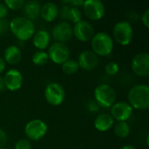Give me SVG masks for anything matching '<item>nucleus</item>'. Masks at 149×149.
<instances>
[{
  "label": "nucleus",
  "instance_id": "nucleus-1",
  "mask_svg": "<svg viewBox=\"0 0 149 149\" xmlns=\"http://www.w3.org/2000/svg\"><path fill=\"white\" fill-rule=\"evenodd\" d=\"M10 31L16 38L20 41L31 39L35 31V24L24 17H17L10 22Z\"/></svg>",
  "mask_w": 149,
  "mask_h": 149
},
{
  "label": "nucleus",
  "instance_id": "nucleus-2",
  "mask_svg": "<svg viewBox=\"0 0 149 149\" xmlns=\"http://www.w3.org/2000/svg\"><path fill=\"white\" fill-rule=\"evenodd\" d=\"M128 104L136 110H146L149 107V86L145 84L134 86L127 94Z\"/></svg>",
  "mask_w": 149,
  "mask_h": 149
},
{
  "label": "nucleus",
  "instance_id": "nucleus-3",
  "mask_svg": "<svg viewBox=\"0 0 149 149\" xmlns=\"http://www.w3.org/2000/svg\"><path fill=\"white\" fill-rule=\"evenodd\" d=\"M91 46L97 56H109L113 50V39L106 32H98L93 37Z\"/></svg>",
  "mask_w": 149,
  "mask_h": 149
},
{
  "label": "nucleus",
  "instance_id": "nucleus-4",
  "mask_svg": "<svg viewBox=\"0 0 149 149\" xmlns=\"http://www.w3.org/2000/svg\"><path fill=\"white\" fill-rule=\"evenodd\" d=\"M95 102L99 107L103 108H110L116 101L115 90L107 84L99 85L94 90Z\"/></svg>",
  "mask_w": 149,
  "mask_h": 149
},
{
  "label": "nucleus",
  "instance_id": "nucleus-5",
  "mask_svg": "<svg viewBox=\"0 0 149 149\" xmlns=\"http://www.w3.org/2000/svg\"><path fill=\"white\" fill-rule=\"evenodd\" d=\"M114 40L120 45H128L134 38V29L130 23L127 21L118 22L113 30Z\"/></svg>",
  "mask_w": 149,
  "mask_h": 149
},
{
  "label": "nucleus",
  "instance_id": "nucleus-6",
  "mask_svg": "<svg viewBox=\"0 0 149 149\" xmlns=\"http://www.w3.org/2000/svg\"><path fill=\"white\" fill-rule=\"evenodd\" d=\"M45 98L50 105L53 107L60 106L65 99V89L60 84L52 82L45 89Z\"/></svg>",
  "mask_w": 149,
  "mask_h": 149
},
{
  "label": "nucleus",
  "instance_id": "nucleus-7",
  "mask_svg": "<svg viewBox=\"0 0 149 149\" xmlns=\"http://www.w3.org/2000/svg\"><path fill=\"white\" fill-rule=\"evenodd\" d=\"M47 125L45 121L35 119L30 120L24 127V133L27 139L33 141H40L47 133Z\"/></svg>",
  "mask_w": 149,
  "mask_h": 149
},
{
  "label": "nucleus",
  "instance_id": "nucleus-8",
  "mask_svg": "<svg viewBox=\"0 0 149 149\" xmlns=\"http://www.w3.org/2000/svg\"><path fill=\"white\" fill-rule=\"evenodd\" d=\"M47 54L49 59H51L54 64L62 65L69 59L70 50L65 44L54 42L49 46Z\"/></svg>",
  "mask_w": 149,
  "mask_h": 149
},
{
  "label": "nucleus",
  "instance_id": "nucleus-9",
  "mask_svg": "<svg viewBox=\"0 0 149 149\" xmlns=\"http://www.w3.org/2000/svg\"><path fill=\"white\" fill-rule=\"evenodd\" d=\"M82 8L86 17L93 21H97L101 19L106 12L105 5L100 0L84 1V4Z\"/></svg>",
  "mask_w": 149,
  "mask_h": 149
},
{
  "label": "nucleus",
  "instance_id": "nucleus-10",
  "mask_svg": "<svg viewBox=\"0 0 149 149\" xmlns=\"http://www.w3.org/2000/svg\"><path fill=\"white\" fill-rule=\"evenodd\" d=\"M134 73L140 77H148L149 75V54L148 52H140L136 54L131 64Z\"/></svg>",
  "mask_w": 149,
  "mask_h": 149
},
{
  "label": "nucleus",
  "instance_id": "nucleus-11",
  "mask_svg": "<svg viewBox=\"0 0 149 149\" xmlns=\"http://www.w3.org/2000/svg\"><path fill=\"white\" fill-rule=\"evenodd\" d=\"M72 34L79 41L88 42L91 41L94 36V30L89 22L81 20L74 24L72 28Z\"/></svg>",
  "mask_w": 149,
  "mask_h": 149
},
{
  "label": "nucleus",
  "instance_id": "nucleus-12",
  "mask_svg": "<svg viewBox=\"0 0 149 149\" xmlns=\"http://www.w3.org/2000/svg\"><path fill=\"white\" fill-rule=\"evenodd\" d=\"M132 107L126 101L115 102L111 107V116L118 122H127L133 113Z\"/></svg>",
  "mask_w": 149,
  "mask_h": 149
},
{
  "label": "nucleus",
  "instance_id": "nucleus-13",
  "mask_svg": "<svg viewBox=\"0 0 149 149\" xmlns=\"http://www.w3.org/2000/svg\"><path fill=\"white\" fill-rule=\"evenodd\" d=\"M52 38L58 43L67 42L72 37V25L65 21L57 24L52 31Z\"/></svg>",
  "mask_w": 149,
  "mask_h": 149
},
{
  "label": "nucleus",
  "instance_id": "nucleus-14",
  "mask_svg": "<svg viewBox=\"0 0 149 149\" xmlns=\"http://www.w3.org/2000/svg\"><path fill=\"white\" fill-rule=\"evenodd\" d=\"M77 62L79 65V68L83 69L84 71L91 72L98 66L100 60L99 57L93 51L86 50L79 54Z\"/></svg>",
  "mask_w": 149,
  "mask_h": 149
},
{
  "label": "nucleus",
  "instance_id": "nucleus-15",
  "mask_svg": "<svg viewBox=\"0 0 149 149\" xmlns=\"http://www.w3.org/2000/svg\"><path fill=\"white\" fill-rule=\"evenodd\" d=\"M4 87L9 91H17L22 87L23 76L21 72L17 69H10L7 71L3 78Z\"/></svg>",
  "mask_w": 149,
  "mask_h": 149
},
{
  "label": "nucleus",
  "instance_id": "nucleus-16",
  "mask_svg": "<svg viewBox=\"0 0 149 149\" xmlns=\"http://www.w3.org/2000/svg\"><path fill=\"white\" fill-rule=\"evenodd\" d=\"M59 15L65 22L71 21L74 24L81 21V18H82V12L79 10V8L69 7L65 4L62 6Z\"/></svg>",
  "mask_w": 149,
  "mask_h": 149
},
{
  "label": "nucleus",
  "instance_id": "nucleus-17",
  "mask_svg": "<svg viewBox=\"0 0 149 149\" xmlns=\"http://www.w3.org/2000/svg\"><path fill=\"white\" fill-rule=\"evenodd\" d=\"M40 3L35 0L24 2V4L23 6V12L24 14V17L31 21L37 19L40 16Z\"/></svg>",
  "mask_w": 149,
  "mask_h": 149
},
{
  "label": "nucleus",
  "instance_id": "nucleus-18",
  "mask_svg": "<svg viewBox=\"0 0 149 149\" xmlns=\"http://www.w3.org/2000/svg\"><path fill=\"white\" fill-rule=\"evenodd\" d=\"M51 34L45 30H39L34 33L32 37V42L34 46L38 51H45L51 43Z\"/></svg>",
  "mask_w": 149,
  "mask_h": 149
},
{
  "label": "nucleus",
  "instance_id": "nucleus-19",
  "mask_svg": "<svg viewBox=\"0 0 149 149\" xmlns=\"http://www.w3.org/2000/svg\"><path fill=\"white\" fill-rule=\"evenodd\" d=\"M94 127L100 132H107L114 125V120L109 113H100L94 120Z\"/></svg>",
  "mask_w": 149,
  "mask_h": 149
},
{
  "label": "nucleus",
  "instance_id": "nucleus-20",
  "mask_svg": "<svg viewBox=\"0 0 149 149\" xmlns=\"http://www.w3.org/2000/svg\"><path fill=\"white\" fill-rule=\"evenodd\" d=\"M40 16L45 22H52L58 16V8L57 4L52 2L45 3L41 6Z\"/></svg>",
  "mask_w": 149,
  "mask_h": 149
},
{
  "label": "nucleus",
  "instance_id": "nucleus-21",
  "mask_svg": "<svg viewBox=\"0 0 149 149\" xmlns=\"http://www.w3.org/2000/svg\"><path fill=\"white\" fill-rule=\"evenodd\" d=\"M4 62L10 65H17L22 60V52L16 45H9L3 52Z\"/></svg>",
  "mask_w": 149,
  "mask_h": 149
},
{
  "label": "nucleus",
  "instance_id": "nucleus-22",
  "mask_svg": "<svg viewBox=\"0 0 149 149\" xmlns=\"http://www.w3.org/2000/svg\"><path fill=\"white\" fill-rule=\"evenodd\" d=\"M114 134L120 138H127L130 134V127L127 122H117L114 126Z\"/></svg>",
  "mask_w": 149,
  "mask_h": 149
},
{
  "label": "nucleus",
  "instance_id": "nucleus-23",
  "mask_svg": "<svg viewBox=\"0 0 149 149\" xmlns=\"http://www.w3.org/2000/svg\"><path fill=\"white\" fill-rule=\"evenodd\" d=\"M49 61V57L45 51H37L32 56V62L36 65L43 66L45 65Z\"/></svg>",
  "mask_w": 149,
  "mask_h": 149
},
{
  "label": "nucleus",
  "instance_id": "nucleus-24",
  "mask_svg": "<svg viewBox=\"0 0 149 149\" xmlns=\"http://www.w3.org/2000/svg\"><path fill=\"white\" fill-rule=\"evenodd\" d=\"M62 70L64 73L72 75V74L76 73L79 70V65L76 60L68 59L62 65Z\"/></svg>",
  "mask_w": 149,
  "mask_h": 149
},
{
  "label": "nucleus",
  "instance_id": "nucleus-25",
  "mask_svg": "<svg viewBox=\"0 0 149 149\" xmlns=\"http://www.w3.org/2000/svg\"><path fill=\"white\" fill-rule=\"evenodd\" d=\"M3 3L6 5L8 10H17L23 8L24 4V0H5Z\"/></svg>",
  "mask_w": 149,
  "mask_h": 149
},
{
  "label": "nucleus",
  "instance_id": "nucleus-26",
  "mask_svg": "<svg viewBox=\"0 0 149 149\" xmlns=\"http://www.w3.org/2000/svg\"><path fill=\"white\" fill-rule=\"evenodd\" d=\"M120 70V67H119V65L116 63V62H109L105 66V72L107 75L109 76H114L118 73Z\"/></svg>",
  "mask_w": 149,
  "mask_h": 149
},
{
  "label": "nucleus",
  "instance_id": "nucleus-27",
  "mask_svg": "<svg viewBox=\"0 0 149 149\" xmlns=\"http://www.w3.org/2000/svg\"><path fill=\"white\" fill-rule=\"evenodd\" d=\"M15 149H31V141L28 139H20L15 144Z\"/></svg>",
  "mask_w": 149,
  "mask_h": 149
},
{
  "label": "nucleus",
  "instance_id": "nucleus-28",
  "mask_svg": "<svg viewBox=\"0 0 149 149\" xmlns=\"http://www.w3.org/2000/svg\"><path fill=\"white\" fill-rule=\"evenodd\" d=\"M10 30V22L6 18L0 19V35H4Z\"/></svg>",
  "mask_w": 149,
  "mask_h": 149
},
{
  "label": "nucleus",
  "instance_id": "nucleus-29",
  "mask_svg": "<svg viewBox=\"0 0 149 149\" xmlns=\"http://www.w3.org/2000/svg\"><path fill=\"white\" fill-rule=\"evenodd\" d=\"M63 4L67 5L69 7H76V8H79L82 7L84 4V1L82 0H69V1H64Z\"/></svg>",
  "mask_w": 149,
  "mask_h": 149
},
{
  "label": "nucleus",
  "instance_id": "nucleus-30",
  "mask_svg": "<svg viewBox=\"0 0 149 149\" xmlns=\"http://www.w3.org/2000/svg\"><path fill=\"white\" fill-rule=\"evenodd\" d=\"M8 8L6 7V5L3 3V2H0V19L5 18L8 15Z\"/></svg>",
  "mask_w": 149,
  "mask_h": 149
},
{
  "label": "nucleus",
  "instance_id": "nucleus-31",
  "mask_svg": "<svg viewBox=\"0 0 149 149\" xmlns=\"http://www.w3.org/2000/svg\"><path fill=\"white\" fill-rule=\"evenodd\" d=\"M141 21L142 24H144V26L146 28L149 27V10H146L144 11V13L141 16Z\"/></svg>",
  "mask_w": 149,
  "mask_h": 149
},
{
  "label": "nucleus",
  "instance_id": "nucleus-32",
  "mask_svg": "<svg viewBox=\"0 0 149 149\" xmlns=\"http://www.w3.org/2000/svg\"><path fill=\"white\" fill-rule=\"evenodd\" d=\"M7 141V135L5 132L0 128V148H3Z\"/></svg>",
  "mask_w": 149,
  "mask_h": 149
},
{
  "label": "nucleus",
  "instance_id": "nucleus-33",
  "mask_svg": "<svg viewBox=\"0 0 149 149\" xmlns=\"http://www.w3.org/2000/svg\"><path fill=\"white\" fill-rule=\"evenodd\" d=\"M99 107H100L98 106V104L95 101H90L88 104V108L91 112H93V113L97 112L99 110Z\"/></svg>",
  "mask_w": 149,
  "mask_h": 149
},
{
  "label": "nucleus",
  "instance_id": "nucleus-34",
  "mask_svg": "<svg viewBox=\"0 0 149 149\" xmlns=\"http://www.w3.org/2000/svg\"><path fill=\"white\" fill-rule=\"evenodd\" d=\"M5 69V62L2 57H0V74L4 71Z\"/></svg>",
  "mask_w": 149,
  "mask_h": 149
},
{
  "label": "nucleus",
  "instance_id": "nucleus-35",
  "mask_svg": "<svg viewBox=\"0 0 149 149\" xmlns=\"http://www.w3.org/2000/svg\"><path fill=\"white\" fill-rule=\"evenodd\" d=\"M4 89H5V87H4L3 79V77H1V76H0V93H1V92H3Z\"/></svg>",
  "mask_w": 149,
  "mask_h": 149
},
{
  "label": "nucleus",
  "instance_id": "nucleus-36",
  "mask_svg": "<svg viewBox=\"0 0 149 149\" xmlns=\"http://www.w3.org/2000/svg\"><path fill=\"white\" fill-rule=\"evenodd\" d=\"M120 149H136L133 145H129V144H127V145H125V146H123L122 148Z\"/></svg>",
  "mask_w": 149,
  "mask_h": 149
},
{
  "label": "nucleus",
  "instance_id": "nucleus-37",
  "mask_svg": "<svg viewBox=\"0 0 149 149\" xmlns=\"http://www.w3.org/2000/svg\"><path fill=\"white\" fill-rule=\"evenodd\" d=\"M0 149H8V148H0Z\"/></svg>",
  "mask_w": 149,
  "mask_h": 149
}]
</instances>
